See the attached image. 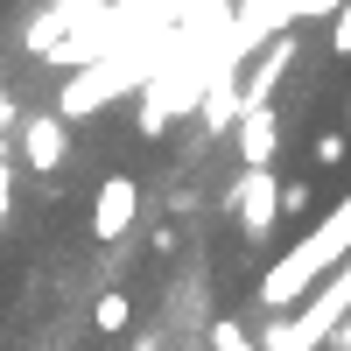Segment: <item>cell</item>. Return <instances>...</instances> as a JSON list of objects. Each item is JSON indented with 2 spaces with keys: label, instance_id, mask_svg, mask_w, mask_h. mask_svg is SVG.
<instances>
[{
  "label": "cell",
  "instance_id": "obj_1",
  "mask_svg": "<svg viewBox=\"0 0 351 351\" xmlns=\"http://www.w3.org/2000/svg\"><path fill=\"white\" fill-rule=\"evenodd\" d=\"M344 260H351V197H344L316 232H302L267 274H260V309H267V316H288L309 288H324L330 267H344Z\"/></svg>",
  "mask_w": 351,
  "mask_h": 351
},
{
  "label": "cell",
  "instance_id": "obj_2",
  "mask_svg": "<svg viewBox=\"0 0 351 351\" xmlns=\"http://www.w3.org/2000/svg\"><path fill=\"white\" fill-rule=\"evenodd\" d=\"M232 225L246 232V239H267V232L281 225V176L274 169H246L239 183H232Z\"/></svg>",
  "mask_w": 351,
  "mask_h": 351
},
{
  "label": "cell",
  "instance_id": "obj_3",
  "mask_svg": "<svg viewBox=\"0 0 351 351\" xmlns=\"http://www.w3.org/2000/svg\"><path fill=\"white\" fill-rule=\"evenodd\" d=\"M14 155L36 169V176H49L56 162L71 155V120H64L56 106H49V112H28V120L14 127Z\"/></svg>",
  "mask_w": 351,
  "mask_h": 351
},
{
  "label": "cell",
  "instance_id": "obj_4",
  "mask_svg": "<svg viewBox=\"0 0 351 351\" xmlns=\"http://www.w3.org/2000/svg\"><path fill=\"white\" fill-rule=\"evenodd\" d=\"M134 218H141V183H134V176H106L99 197H92V239H99V246L127 239Z\"/></svg>",
  "mask_w": 351,
  "mask_h": 351
},
{
  "label": "cell",
  "instance_id": "obj_5",
  "mask_svg": "<svg viewBox=\"0 0 351 351\" xmlns=\"http://www.w3.org/2000/svg\"><path fill=\"white\" fill-rule=\"evenodd\" d=\"M281 155V112L274 106H246L239 112V162L246 169H274Z\"/></svg>",
  "mask_w": 351,
  "mask_h": 351
},
{
  "label": "cell",
  "instance_id": "obj_6",
  "mask_svg": "<svg viewBox=\"0 0 351 351\" xmlns=\"http://www.w3.org/2000/svg\"><path fill=\"white\" fill-rule=\"evenodd\" d=\"M288 56H295V43L274 36V43H267V56H260V71L239 84V99H246V106H267V99H274V84H281V71H288Z\"/></svg>",
  "mask_w": 351,
  "mask_h": 351
},
{
  "label": "cell",
  "instance_id": "obj_7",
  "mask_svg": "<svg viewBox=\"0 0 351 351\" xmlns=\"http://www.w3.org/2000/svg\"><path fill=\"white\" fill-rule=\"evenodd\" d=\"M127 324H134V295H127V288H106V295L92 302V330L99 337H120Z\"/></svg>",
  "mask_w": 351,
  "mask_h": 351
},
{
  "label": "cell",
  "instance_id": "obj_8",
  "mask_svg": "<svg viewBox=\"0 0 351 351\" xmlns=\"http://www.w3.org/2000/svg\"><path fill=\"white\" fill-rule=\"evenodd\" d=\"M211 351H260V344L246 337L239 316H218V324H211Z\"/></svg>",
  "mask_w": 351,
  "mask_h": 351
},
{
  "label": "cell",
  "instance_id": "obj_9",
  "mask_svg": "<svg viewBox=\"0 0 351 351\" xmlns=\"http://www.w3.org/2000/svg\"><path fill=\"white\" fill-rule=\"evenodd\" d=\"M309 162H316V169H344V162H351V141H344V134H316Z\"/></svg>",
  "mask_w": 351,
  "mask_h": 351
},
{
  "label": "cell",
  "instance_id": "obj_10",
  "mask_svg": "<svg viewBox=\"0 0 351 351\" xmlns=\"http://www.w3.org/2000/svg\"><path fill=\"white\" fill-rule=\"evenodd\" d=\"M49 8H56V14H64L71 28H77V21H92V14H106V8H112V0H49Z\"/></svg>",
  "mask_w": 351,
  "mask_h": 351
},
{
  "label": "cell",
  "instance_id": "obj_11",
  "mask_svg": "<svg viewBox=\"0 0 351 351\" xmlns=\"http://www.w3.org/2000/svg\"><path fill=\"white\" fill-rule=\"evenodd\" d=\"M330 56H351V0L330 14Z\"/></svg>",
  "mask_w": 351,
  "mask_h": 351
},
{
  "label": "cell",
  "instance_id": "obj_12",
  "mask_svg": "<svg viewBox=\"0 0 351 351\" xmlns=\"http://www.w3.org/2000/svg\"><path fill=\"white\" fill-rule=\"evenodd\" d=\"M309 211V183H281V218H302Z\"/></svg>",
  "mask_w": 351,
  "mask_h": 351
},
{
  "label": "cell",
  "instance_id": "obj_13",
  "mask_svg": "<svg viewBox=\"0 0 351 351\" xmlns=\"http://www.w3.org/2000/svg\"><path fill=\"white\" fill-rule=\"evenodd\" d=\"M0 225H8V148H0Z\"/></svg>",
  "mask_w": 351,
  "mask_h": 351
}]
</instances>
